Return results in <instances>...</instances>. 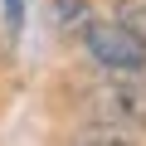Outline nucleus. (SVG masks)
<instances>
[{
    "mask_svg": "<svg viewBox=\"0 0 146 146\" xmlns=\"http://www.w3.org/2000/svg\"><path fill=\"white\" fill-rule=\"evenodd\" d=\"M83 44H88L93 63H102L107 73H136V68H146V44L131 29H122L117 20H88Z\"/></svg>",
    "mask_w": 146,
    "mask_h": 146,
    "instance_id": "f257e3e1",
    "label": "nucleus"
},
{
    "mask_svg": "<svg viewBox=\"0 0 146 146\" xmlns=\"http://www.w3.org/2000/svg\"><path fill=\"white\" fill-rule=\"evenodd\" d=\"M117 98L127 102V112H131L136 122H146V68H136V73H122V88H117Z\"/></svg>",
    "mask_w": 146,
    "mask_h": 146,
    "instance_id": "f03ea898",
    "label": "nucleus"
},
{
    "mask_svg": "<svg viewBox=\"0 0 146 146\" xmlns=\"http://www.w3.org/2000/svg\"><path fill=\"white\" fill-rule=\"evenodd\" d=\"M49 10H54V25L58 29H68V34H83L88 29V5H83V0H49Z\"/></svg>",
    "mask_w": 146,
    "mask_h": 146,
    "instance_id": "7ed1b4c3",
    "label": "nucleus"
},
{
    "mask_svg": "<svg viewBox=\"0 0 146 146\" xmlns=\"http://www.w3.org/2000/svg\"><path fill=\"white\" fill-rule=\"evenodd\" d=\"M117 25L131 29L141 44H146V0H122V10H117Z\"/></svg>",
    "mask_w": 146,
    "mask_h": 146,
    "instance_id": "20e7f679",
    "label": "nucleus"
},
{
    "mask_svg": "<svg viewBox=\"0 0 146 146\" xmlns=\"http://www.w3.org/2000/svg\"><path fill=\"white\" fill-rule=\"evenodd\" d=\"M25 5H29V0H5V20H10V29H20V20H25Z\"/></svg>",
    "mask_w": 146,
    "mask_h": 146,
    "instance_id": "39448f33",
    "label": "nucleus"
}]
</instances>
